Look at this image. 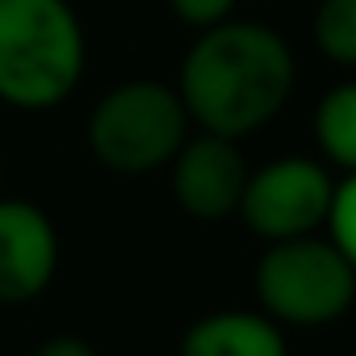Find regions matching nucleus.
Here are the masks:
<instances>
[{
  "label": "nucleus",
  "instance_id": "1",
  "mask_svg": "<svg viewBox=\"0 0 356 356\" xmlns=\"http://www.w3.org/2000/svg\"><path fill=\"white\" fill-rule=\"evenodd\" d=\"M293 51L260 22H218L197 34L181 63V92L189 122L210 134L243 138L268 126L293 92Z\"/></svg>",
  "mask_w": 356,
  "mask_h": 356
},
{
  "label": "nucleus",
  "instance_id": "8",
  "mask_svg": "<svg viewBox=\"0 0 356 356\" xmlns=\"http://www.w3.org/2000/svg\"><path fill=\"white\" fill-rule=\"evenodd\" d=\"M181 356H285V339L268 314L218 310L185 331Z\"/></svg>",
  "mask_w": 356,
  "mask_h": 356
},
{
  "label": "nucleus",
  "instance_id": "4",
  "mask_svg": "<svg viewBox=\"0 0 356 356\" xmlns=\"http://www.w3.org/2000/svg\"><path fill=\"white\" fill-rule=\"evenodd\" d=\"M256 298L268 318L318 327L352 306L356 268L331 239H277L256 264Z\"/></svg>",
  "mask_w": 356,
  "mask_h": 356
},
{
  "label": "nucleus",
  "instance_id": "13",
  "mask_svg": "<svg viewBox=\"0 0 356 356\" xmlns=\"http://www.w3.org/2000/svg\"><path fill=\"white\" fill-rule=\"evenodd\" d=\"M34 356H97L84 339H76V335H59V339H47Z\"/></svg>",
  "mask_w": 356,
  "mask_h": 356
},
{
  "label": "nucleus",
  "instance_id": "10",
  "mask_svg": "<svg viewBox=\"0 0 356 356\" xmlns=\"http://www.w3.org/2000/svg\"><path fill=\"white\" fill-rule=\"evenodd\" d=\"M314 47L331 63L356 67V0H323L314 13Z\"/></svg>",
  "mask_w": 356,
  "mask_h": 356
},
{
  "label": "nucleus",
  "instance_id": "9",
  "mask_svg": "<svg viewBox=\"0 0 356 356\" xmlns=\"http://www.w3.org/2000/svg\"><path fill=\"white\" fill-rule=\"evenodd\" d=\"M314 138L327 163L356 172V84H335L314 109Z\"/></svg>",
  "mask_w": 356,
  "mask_h": 356
},
{
  "label": "nucleus",
  "instance_id": "6",
  "mask_svg": "<svg viewBox=\"0 0 356 356\" xmlns=\"http://www.w3.org/2000/svg\"><path fill=\"white\" fill-rule=\"evenodd\" d=\"M248 185V159L239 138L227 134H193L172 155V193L185 214L202 222H218L239 214V197Z\"/></svg>",
  "mask_w": 356,
  "mask_h": 356
},
{
  "label": "nucleus",
  "instance_id": "2",
  "mask_svg": "<svg viewBox=\"0 0 356 356\" xmlns=\"http://www.w3.org/2000/svg\"><path fill=\"white\" fill-rule=\"evenodd\" d=\"M84 30L67 0H0V101L55 109L84 76Z\"/></svg>",
  "mask_w": 356,
  "mask_h": 356
},
{
  "label": "nucleus",
  "instance_id": "12",
  "mask_svg": "<svg viewBox=\"0 0 356 356\" xmlns=\"http://www.w3.org/2000/svg\"><path fill=\"white\" fill-rule=\"evenodd\" d=\"M168 5H172V13L181 17L185 26L210 30V26H218V22H227L235 13L239 0H168Z\"/></svg>",
  "mask_w": 356,
  "mask_h": 356
},
{
  "label": "nucleus",
  "instance_id": "11",
  "mask_svg": "<svg viewBox=\"0 0 356 356\" xmlns=\"http://www.w3.org/2000/svg\"><path fill=\"white\" fill-rule=\"evenodd\" d=\"M327 227H331V243L356 268V172H348L343 181L335 185L331 210H327Z\"/></svg>",
  "mask_w": 356,
  "mask_h": 356
},
{
  "label": "nucleus",
  "instance_id": "7",
  "mask_svg": "<svg viewBox=\"0 0 356 356\" xmlns=\"http://www.w3.org/2000/svg\"><path fill=\"white\" fill-rule=\"evenodd\" d=\"M59 268V239L51 218L17 197L0 202V302L38 298Z\"/></svg>",
  "mask_w": 356,
  "mask_h": 356
},
{
  "label": "nucleus",
  "instance_id": "3",
  "mask_svg": "<svg viewBox=\"0 0 356 356\" xmlns=\"http://www.w3.org/2000/svg\"><path fill=\"white\" fill-rule=\"evenodd\" d=\"M185 138H189V109L181 92L159 80H126L109 88L88 113L92 155L126 176L172 163Z\"/></svg>",
  "mask_w": 356,
  "mask_h": 356
},
{
  "label": "nucleus",
  "instance_id": "5",
  "mask_svg": "<svg viewBox=\"0 0 356 356\" xmlns=\"http://www.w3.org/2000/svg\"><path fill=\"white\" fill-rule=\"evenodd\" d=\"M331 193H335V181L318 159L285 155V159L264 163L260 172H248L239 214L268 243L298 239L327 222Z\"/></svg>",
  "mask_w": 356,
  "mask_h": 356
}]
</instances>
